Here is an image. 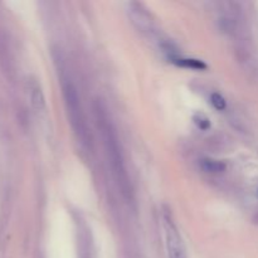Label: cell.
<instances>
[{
	"label": "cell",
	"instance_id": "1",
	"mask_svg": "<svg viewBox=\"0 0 258 258\" xmlns=\"http://www.w3.org/2000/svg\"><path fill=\"white\" fill-rule=\"evenodd\" d=\"M95 111L98 128H100L101 136H102L103 146H105L108 165H110L113 176H115L116 181H117L118 186L121 188V191H122L123 196L131 197L133 189H131L130 179H128L127 171H126L122 150H121L120 141H118L115 127H113L111 120H108L106 110L103 108L102 103H101L100 101L96 103Z\"/></svg>",
	"mask_w": 258,
	"mask_h": 258
},
{
	"label": "cell",
	"instance_id": "2",
	"mask_svg": "<svg viewBox=\"0 0 258 258\" xmlns=\"http://www.w3.org/2000/svg\"><path fill=\"white\" fill-rule=\"evenodd\" d=\"M63 97H64L66 108H67V115L71 126H72L78 141L83 146L88 148V146H91V136L88 133L87 122H86L85 113H83L82 106H81V98L77 92V88L71 81L63 83Z\"/></svg>",
	"mask_w": 258,
	"mask_h": 258
},
{
	"label": "cell",
	"instance_id": "3",
	"mask_svg": "<svg viewBox=\"0 0 258 258\" xmlns=\"http://www.w3.org/2000/svg\"><path fill=\"white\" fill-rule=\"evenodd\" d=\"M164 231H165L168 257L186 258V252L183 243V239H181L178 228H176L175 223H174L170 216H165V218H164Z\"/></svg>",
	"mask_w": 258,
	"mask_h": 258
},
{
	"label": "cell",
	"instance_id": "4",
	"mask_svg": "<svg viewBox=\"0 0 258 258\" xmlns=\"http://www.w3.org/2000/svg\"><path fill=\"white\" fill-rule=\"evenodd\" d=\"M128 17L136 28L141 32H151L153 30V19L145 8L138 3H130L127 8Z\"/></svg>",
	"mask_w": 258,
	"mask_h": 258
},
{
	"label": "cell",
	"instance_id": "5",
	"mask_svg": "<svg viewBox=\"0 0 258 258\" xmlns=\"http://www.w3.org/2000/svg\"><path fill=\"white\" fill-rule=\"evenodd\" d=\"M169 59H170L174 64L179 66V67L191 68V70H197V71L207 70V64L203 62V60L191 59V58H181V57H178V55H170Z\"/></svg>",
	"mask_w": 258,
	"mask_h": 258
},
{
	"label": "cell",
	"instance_id": "6",
	"mask_svg": "<svg viewBox=\"0 0 258 258\" xmlns=\"http://www.w3.org/2000/svg\"><path fill=\"white\" fill-rule=\"evenodd\" d=\"M29 93L33 107L38 111H42L45 107V100L44 95L42 92V88H40V86L37 82H33L29 86Z\"/></svg>",
	"mask_w": 258,
	"mask_h": 258
},
{
	"label": "cell",
	"instance_id": "7",
	"mask_svg": "<svg viewBox=\"0 0 258 258\" xmlns=\"http://www.w3.org/2000/svg\"><path fill=\"white\" fill-rule=\"evenodd\" d=\"M201 168L207 173L219 174L226 170V164L223 161L214 160V159H203L201 161Z\"/></svg>",
	"mask_w": 258,
	"mask_h": 258
},
{
	"label": "cell",
	"instance_id": "8",
	"mask_svg": "<svg viewBox=\"0 0 258 258\" xmlns=\"http://www.w3.org/2000/svg\"><path fill=\"white\" fill-rule=\"evenodd\" d=\"M0 66H2V68L5 71V72H8V71L12 68L9 47H8L7 42H5L2 33H0Z\"/></svg>",
	"mask_w": 258,
	"mask_h": 258
},
{
	"label": "cell",
	"instance_id": "9",
	"mask_svg": "<svg viewBox=\"0 0 258 258\" xmlns=\"http://www.w3.org/2000/svg\"><path fill=\"white\" fill-rule=\"evenodd\" d=\"M193 120H194V122H196V125L198 126L201 130L206 131V130H208L209 127H211V121H209V118L207 117L204 113H201V112L196 113V115H194V117H193Z\"/></svg>",
	"mask_w": 258,
	"mask_h": 258
},
{
	"label": "cell",
	"instance_id": "10",
	"mask_svg": "<svg viewBox=\"0 0 258 258\" xmlns=\"http://www.w3.org/2000/svg\"><path fill=\"white\" fill-rule=\"evenodd\" d=\"M211 102H212V105L214 106V108L218 111H223L224 108L227 107L226 100H224V97L221 95V93H217V92L212 93Z\"/></svg>",
	"mask_w": 258,
	"mask_h": 258
}]
</instances>
